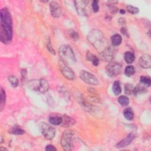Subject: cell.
<instances>
[{
	"label": "cell",
	"instance_id": "obj_1",
	"mask_svg": "<svg viewBox=\"0 0 151 151\" xmlns=\"http://www.w3.org/2000/svg\"><path fill=\"white\" fill-rule=\"evenodd\" d=\"M0 40L6 44L11 43L13 40V20L9 10L4 7L0 13Z\"/></svg>",
	"mask_w": 151,
	"mask_h": 151
},
{
	"label": "cell",
	"instance_id": "obj_2",
	"mask_svg": "<svg viewBox=\"0 0 151 151\" xmlns=\"http://www.w3.org/2000/svg\"><path fill=\"white\" fill-rule=\"evenodd\" d=\"M87 40L99 53L108 47L103 33L97 29L92 30L89 32L87 35Z\"/></svg>",
	"mask_w": 151,
	"mask_h": 151
},
{
	"label": "cell",
	"instance_id": "obj_3",
	"mask_svg": "<svg viewBox=\"0 0 151 151\" xmlns=\"http://www.w3.org/2000/svg\"><path fill=\"white\" fill-rule=\"evenodd\" d=\"M61 60L66 64L73 65L76 62V59L72 48L69 45H62L59 50Z\"/></svg>",
	"mask_w": 151,
	"mask_h": 151
},
{
	"label": "cell",
	"instance_id": "obj_4",
	"mask_svg": "<svg viewBox=\"0 0 151 151\" xmlns=\"http://www.w3.org/2000/svg\"><path fill=\"white\" fill-rule=\"evenodd\" d=\"M74 132L72 130H65L61 138V145L65 150H72L73 147V136Z\"/></svg>",
	"mask_w": 151,
	"mask_h": 151
},
{
	"label": "cell",
	"instance_id": "obj_5",
	"mask_svg": "<svg viewBox=\"0 0 151 151\" xmlns=\"http://www.w3.org/2000/svg\"><path fill=\"white\" fill-rule=\"evenodd\" d=\"M28 86L32 90L43 93H45L49 89V83L47 80L44 79L30 81Z\"/></svg>",
	"mask_w": 151,
	"mask_h": 151
},
{
	"label": "cell",
	"instance_id": "obj_6",
	"mask_svg": "<svg viewBox=\"0 0 151 151\" xmlns=\"http://www.w3.org/2000/svg\"><path fill=\"white\" fill-rule=\"evenodd\" d=\"M75 7L79 15L87 17L91 14V6L89 4V1L80 0V1H74Z\"/></svg>",
	"mask_w": 151,
	"mask_h": 151
},
{
	"label": "cell",
	"instance_id": "obj_7",
	"mask_svg": "<svg viewBox=\"0 0 151 151\" xmlns=\"http://www.w3.org/2000/svg\"><path fill=\"white\" fill-rule=\"evenodd\" d=\"M41 132L44 137L47 140L53 139L56 135V130L51 125L43 122L40 125Z\"/></svg>",
	"mask_w": 151,
	"mask_h": 151
},
{
	"label": "cell",
	"instance_id": "obj_8",
	"mask_svg": "<svg viewBox=\"0 0 151 151\" xmlns=\"http://www.w3.org/2000/svg\"><path fill=\"white\" fill-rule=\"evenodd\" d=\"M121 71L122 66L117 62H110L106 67V72L111 77H116L121 73Z\"/></svg>",
	"mask_w": 151,
	"mask_h": 151
},
{
	"label": "cell",
	"instance_id": "obj_9",
	"mask_svg": "<svg viewBox=\"0 0 151 151\" xmlns=\"http://www.w3.org/2000/svg\"><path fill=\"white\" fill-rule=\"evenodd\" d=\"M114 56L115 49L109 45L99 53V59L106 62H111L113 59Z\"/></svg>",
	"mask_w": 151,
	"mask_h": 151
},
{
	"label": "cell",
	"instance_id": "obj_10",
	"mask_svg": "<svg viewBox=\"0 0 151 151\" xmlns=\"http://www.w3.org/2000/svg\"><path fill=\"white\" fill-rule=\"evenodd\" d=\"M59 65L60 72L65 78H66L70 80H73L75 78L74 73L73 71L72 70V69L71 68H70L62 60H60L59 61Z\"/></svg>",
	"mask_w": 151,
	"mask_h": 151
},
{
	"label": "cell",
	"instance_id": "obj_11",
	"mask_svg": "<svg viewBox=\"0 0 151 151\" xmlns=\"http://www.w3.org/2000/svg\"><path fill=\"white\" fill-rule=\"evenodd\" d=\"M80 77L84 82L90 85L97 86L99 83L97 78L93 74L86 70H82L80 72Z\"/></svg>",
	"mask_w": 151,
	"mask_h": 151
},
{
	"label": "cell",
	"instance_id": "obj_12",
	"mask_svg": "<svg viewBox=\"0 0 151 151\" xmlns=\"http://www.w3.org/2000/svg\"><path fill=\"white\" fill-rule=\"evenodd\" d=\"M50 10L52 16L54 18H59L62 15V9L59 4L56 1L50 3Z\"/></svg>",
	"mask_w": 151,
	"mask_h": 151
},
{
	"label": "cell",
	"instance_id": "obj_13",
	"mask_svg": "<svg viewBox=\"0 0 151 151\" xmlns=\"http://www.w3.org/2000/svg\"><path fill=\"white\" fill-rule=\"evenodd\" d=\"M139 64L143 69H150L151 67V59L150 55L145 54L141 56L139 59Z\"/></svg>",
	"mask_w": 151,
	"mask_h": 151
},
{
	"label": "cell",
	"instance_id": "obj_14",
	"mask_svg": "<svg viewBox=\"0 0 151 151\" xmlns=\"http://www.w3.org/2000/svg\"><path fill=\"white\" fill-rule=\"evenodd\" d=\"M136 138L135 134L133 133H131L129 134L125 139L120 141L117 145H116V147L118 148H122L126 147L128 146L129 144L131 143V142L133 140V139Z\"/></svg>",
	"mask_w": 151,
	"mask_h": 151
},
{
	"label": "cell",
	"instance_id": "obj_15",
	"mask_svg": "<svg viewBox=\"0 0 151 151\" xmlns=\"http://www.w3.org/2000/svg\"><path fill=\"white\" fill-rule=\"evenodd\" d=\"M63 121L61 124V126L65 128H69L72 127L76 123V121L72 118L67 116L63 115L62 116Z\"/></svg>",
	"mask_w": 151,
	"mask_h": 151
},
{
	"label": "cell",
	"instance_id": "obj_16",
	"mask_svg": "<svg viewBox=\"0 0 151 151\" xmlns=\"http://www.w3.org/2000/svg\"><path fill=\"white\" fill-rule=\"evenodd\" d=\"M86 59L88 61L90 62L94 66H97L99 64V59L93 55L91 52H87L86 53Z\"/></svg>",
	"mask_w": 151,
	"mask_h": 151
},
{
	"label": "cell",
	"instance_id": "obj_17",
	"mask_svg": "<svg viewBox=\"0 0 151 151\" xmlns=\"http://www.w3.org/2000/svg\"><path fill=\"white\" fill-rule=\"evenodd\" d=\"M146 91L147 90H146V86H145L144 85H143L140 83V84H138L136 87H134L133 94L134 95L136 96V95H138L140 94L144 93L146 92Z\"/></svg>",
	"mask_w": 151,
	"mask_h": 151
},
{
	"label": "cell",
	"instance_id": "obj_18",
	"mask_svg": "<svg viewBox=\"0 0 151 151\" xmlns=\"http://www.w3.org/2000/svg\"><path fill=\"white\" fill-rule=\"evenodd\" d=\"M62 121V116H52L49 118V122L54 125H61Z\"/></svg>",
	"mask_w": 151,
	"mask_h": 151
},
{
	"label": "cell",
	"instance_id": "obj_19",
	"mask_svg": "<svg viewBox=\"0 0 151 151\" xmlns=\"http://www.w3.org/2000/svg\"><path fill=\"white\" fill-rule=\"evenodd\" d=\"M122 41V37L118 34H115L111 37V42L113 46L119 45L121 44Z\"/></svg>",
	"mask_w": 151,
	"mask_h": 151
},
{
	"label": "cell",
	"instance_id": "obj_20",
	"mask_svg": "<svg viewBox=\"0 0 151 151\" xmlns=\"http://www.w3.org/2000/svg\"><path fill=\"white\" fill-rule=\"evenodd\" d=\"M124 57H125V60L126 62L129 64L132 63L135 60V55L133 53H132L131 52H126L125 54Z\"/></svg>",
	"mask_w": 151,
	"mask_h": 151
},
{
	"label": "cell",
	"instance_id": "obj_21",
	"mask_svg": "<svg viewBox=\"0 0 151 151\" xmlns=\"http://www.w3.org/2000/svg\"><path fill=\"white\" fill-rule=\"evenodd\" d=\"M123 115L125 118L129 121H132L133 119L134 113L133 110L130 108H128L125 109L123 112Z\"/></svg>",
	"mask_w": 151,
	"mask_h": 151
},
{
	"label": "cell",
	"instance_id": "obj_22",
	"mask_svg": "<svg viewBox=\"0 0 151 151\" xmlns=\"http://www.w3.org/2000/svg\"><path fill=\"white\" fill-rule=\"evenodd\" d=\"M112 89H113V92L115 96L119 95L122 92V88H121L120 83L118 81L115 82V83L113 84Z\"/></svg>",
	"mask_w": 151,
	"mask_h": 151
},
{
	"label": "cell",
	"instance_id": "obj_23",
	"mask_svg": "<svg viewBox=\"0 0 151 151\" xmlns=\"http://www.w3.org/2000/svg\"><path fill=\"white\" fill-rule=\"evenodd\" d=\"M6 100V91L3 88H1V102H0V109H1V111H3L4 106H5Z\"/></svg>",
	"mask_w": 151,
	"mask_h": 151
},
{
	"label": "cell",
	"instance_id": "obj_24",
	"mask_svg": "<svg viewBox=\"0 0 151 151\" xmlns=\"http://www.w3.org/2000/svg\"><path fill=\"white\" fill-rule=\"evenodd\" d=\"M118 102L122 106H126L129 104V99L126 96H121L118 99Z\"/></svg>",
	"mask_w": 151,
	"mask_h": 151
},
{
	"label": "cell",
	"instance_id": "obj_25",
	"mask_svg": "<svg viewBox=\"0 0 151 151\" xmlns=\"http://www.w3.org/2000/svg\"><path fill=\"white\" fill-rule=\"evenodd\" d=\"M25 131L19 126H14L11 130V133L16 135H20L24 134Z\"/></svg>",
	"mask_w": 151,
	"mask_h": 151
},
{
	"label": "cell",
	"instance_id": "obj_26",
	"mask_svg": "<svg viewBox=\"0 0 151 151\" xmlns=\"http://www.w3.org/2000/svg\"><path fill=\"white\" fill-rule=\"evenodd\" d=\"M140 83L143 85H144L145 86H147V87H149L150 86L151 84V81H150V78L149 76H141L140 78Z\"/></svg>",
	"mask_w": 151,
	"mask_h": 151
},
{
	"label": "cell",
	"instance_id": "obj_27",
	"mask_svg": "<svg viewBox=\"0 0 151 151\" xmlns=\"http://www.w3.org/2000/svg\"><path fill=\"white\" fill-rule=\"evenodd\" d=\"M8 79L13 87H16L18 86V80L16 76L13 75H10L8 77Z\"/></svg>",
	"mask_w": 151,
	"mask_h": 151
},
{
	"label": "cell",
	"instance_id": "obj_28",
	"mask_svg": "<svg viewBox=\"0 0 151 151\" xmlns=\"http://www.w3.org/2000/svg\"><path fill=\"white\" fill-rule=\"evenodd\" d=\"M135 73V67L133 66H128L125 70V74L128 77H130Z\"/></svg>",
	"mask_w": 151,
	"mask_h": 151
},
{
	"label": "cell",
	"instance_id": "obj_29",
	"mask_svg": "<svg viewBox=\"0 0 151 151\" xmlns=\"http://www.w3.org/2000/svg\"><path fill=\"white\" fill-rule=\"evenodd\" d=\"M134 86H133V84H126L125 86V93L128 94V95H131L133 94V89H134Z\"/></svg>",
	"mask_w": 151,
	"mask_h": 151
},
{
	"label": "cell",
	"instance_id": "obj_30",
	"mask_svg": "<svg viewBox=\"0 0 151 151\" xmlns=\"http://www.w3.org/2000/svg\"><path fill=\"white\" fill-rule=\"evenodd\" d=\"M126 9H127V11L132 14H136L139 13V9L138 8L132 6H130V5H129L126 7Z\"/></svg>",
	"mask_w": 151,
	"mask_h": 151
},
{
	"label": "cell",
	"instance_id": "obj_31",
	"mask_svg": "<svg viewBox=\"0 0 151 151\" xmlns=\"http://www.w3.org/2000/svg\"><path fill=\"white\" fill-rule=\"evenodd\" d=\"M67 34L73 40H77L79 39V34L77 32H76L74 30H70L67 31Z\"/></svg>",
	"mask_w": 151,
	"mask_h": 151
},
{
	"label": "cell",
	"instance_id": "obj_32",
	"mask_svg": "<svg viewBox=\"0 0 151 151\" xmlns=\"http://www.w3.org/2000/svg\"><path fill=\"white\" fill-rule=\"evenodd\" d=\"M47 48L48 49V50L50 53L53 54V55H56L55 50L53 49V46H52V45L51 44V42H50V40L49 38H48V40L47 41Z\"/></svg>",
	"mask_w": 151,
	"mask_h": 151
},
{
	"label": "cell",
	"instance_id": "obj_33",
	"mask_svg": "<svg viewBox=\"0 0 151 151\" xmlns=\"http://www.w3.org/2000/svg\"><path fill=\"white\" fill-rule=\"evenodd\" d=\"M98 3H99V1H93L92 3H91V9L93 10V12L94 13H97L98 11H99V5H98Z\"/></svg>",
	"mask_w": 151,
	"mask_h": 151
},
{
	"label": "cell",
	"instance_id": "obj_34",
	"mask_svg": "<svg viewBox=\"0 0 151 151\" xmlns=\"http://www.w3.org/2000/svg\"><path fill=\"white\" fill-rule=\"evenodd\" d=\"M45 149L46 150H48V151H52V150H57L56 148L54 146H53V145H47V146L45 147Z\"/></svg>",
	"mask_w": 151,
	"mask_h": 151
},
{
	"label": "cell",
	"instance_id": "obj_35",
	"mask_svg": "<svg viewBox=\"0 0 151 151\" xmlns=\"http://www.w3.org/2000/svg\"><path fill=\"white\" fill-rule=\"evenodd\" d=\"M118 22H119V23L121 25H123V24H125L126 23V21H125V20L124 18H120L119 19Z\"/></svg>",
	"mask_w": 151,
	"mask_h": 151
},
{
	"label": "cell",
	"instance_id": "obj_36",
	"mask_svg": "<svg viewBox=\"0 0 151 151\" xmlns=\"http://www.w3.org/2000/svg\"><path fill=\"white\" fill-rule=\"evenodd\" d=\"M121 32H122L123 34L126 35V36H128V31H127V30L126 29V28H125V27H122V29H121Z\"/></svg>",
	"mask_w": 151,
	"mask_h": 151
},
{
	"label": "cell",
	"instance_id": "obj_37",
	"mask_svg": "<svg viewBox=\"0 0 151 151\" xmlns=\"http://www.w3.org/2000/svg\"><path fill=\"white\" fill-rule=\"evenodd\" d=\"M120 13L122 14H124L125 13V11L124 10L121 9V10H120Z\"/></svg>",
	"mask_w": 151,
	"mask_h": 151
}]
</instances>
